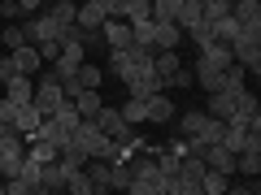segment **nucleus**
Masks as SVG:
<instances>
[{
  "instance_id": "obj_11",
  "label": "nucleus",
  "mask_w": 261,
  "mask_h": 195,
  "mask_svg": "<svg viewBox=\"0 0 261 195\" xmlns=\"http://www.w3.org/2000/svg\"><path fill=\"white\" fill-rule=\"evenodd\" d=\"M231 18L240 22V30L261 35V5L257 0H231Z\"/></svg>"
},
{
  "instance_id": "obj_24",
  "label": "nucleus",
  "mask_w": 261,
  "mask_h": 195,
  "mask_svg": "<svg viewBox=\"0 0 261 195\" xmlns=\"http://www.w3.org/2000/svg\"><path fill=\"white\" fill-rule=\"evenodd\" d=\"M183 35L192 39L196 48H205V44H214V22H209V18H200V22H192V26H187Z\"/></svg>"
},
{
  "instance_id": "obj_41",
  "label": "nucleus",
  "mask_w": 261,
  "mask_h": 195,
  "mask_svg": "<svg viewBox=\"0 0 261 195\" xmlns=\"http://www.w3.org/2000/svg\"><path fill=\"white\" fill-rule=\"evenodd\" d=\"M192 5H205V0H192Z\"/></svg>"
},
{
  "instance_id": "obj_3",
  "label": "nucleus",
  "mask_w": 261,
  "mask_h": 195,
  "mask_svg": "<svg viewBox=\"0 0 261 195\" xmlns=\"http://www.w3.org/2000/svg\"><path fill=\"white\" fill-rule=\"evenodd\" d=\"M61 100H65V91H61V78L48 70L44 78H35V95H31V104H35L44 117H53L57 109H61Z\"/></svg>"
},
{
  "instance_id": "obj_18",
  "label": "nucleus",
  "mask_w": 261,
  "mask_h": 195,
  "mask_svg": "<svg viewBox=\"0 0 261 195\" xmlns=\"http://www.w3.org/2000/svg\"><path fill=\"white\" fill-rule=\"evenodd\" d=\"M235 174H244V178L261 174V143H248V148L235 152Z\"/></svg>"
},
{
  "instance_id": "obj_42",
  "label": "nucleus",
  "mask_w": 261,
  "mask_h": 195,
  "mask_svg": "<svg viewBox=\"0 0 261 195\" xmlns=\"http://www.w3.org/2000/svg\"><path fill=\"white\" fill-rule=\"evenodd\" d=\"M0 100H5V91H0Z\"/></svg>"
},
{
  "instance_id": "obj_21",
  "label": "nucleus",
  "mask_w": 261,
  "mask_h": 195,
  "mask_svg": "<svg viewBox=\"0 0 261 195\" xmlns=\"http://www.w3.org/2000/svg\"><path fill=\"white\" fill-rule=\"evenodd\" d=\"M235 95H240V91H209V104H205V113H209V117H231V113H235Z\"/></svg>"
},
{
  "instance_id": "obj_14",
  "label": "nucleus",
  "mask_w": 261,
  "mask_h": 195,
  "mask_svg": "<svg viewBox=\"0 0 261 195\" xmlns=\"http://www.w3.org/2000/svg\"><path fill=\"white\" fill-rule=\"evenodd\" d=\"M100 35H105V48H126V44H135V39H130V22H122V18H105V22H100Z\"/></svg>"
},
{
  "instance_id": "obj_9",
  "label": "nucleus",
  "mask_w": 261,
  "mask_h": 195,
  "mask_svg": "<svg viewBox=\"0 0 261 195\" xmlns=\"http://www.w3.org/2000/svg\"><path fill=\"white\" fill-rule=\"evenodd\" d=\"M152 70H157L161 87H178V70H183L178 48H157V52H152Z\"/></svg>"
},
{
  "instance_id": "obj_7",
  "label": "nucleus",
  "mask_w": 261,
  "mask_h": 195,
  "mask_svg": "<svg viewBox=\"0 0 261 195\" xmlns=\"http://www.w3.org/2000/svg\"><path fill=\"white\" fill-rule=\"evenodd\" d=\"M5 61H9L13 74H31V78L44 70V56H39V48H35V44H18L13 52H5Z\"/></svg>"
},
{
  "instance_id": "obj_34",
  "label": "nucleus",
  "mask_w": 261,
  "mask_h": 195,
  "mask_svg": "<svg viewBox=\"0 0 261 195\" xmlns=\"http://www.w3.org/2000/svg\"><path fill=\"white\" fill-rule=\"evenodd\" d=\"M65 191H70V195H92V182H87V174H83V169L65 174Z\"/></svg>"
},
{
  "instance_id": "obj_31",
  "label": "nucleus",
  "mask_w": 261,
  "mask_h": 195,
  "mask_svg": "<svg viewBox=\"0 0 261 195\" xmlns=\"http://www.w3.org/2000/svg\"><path fill=\"white\" fill-rule=\"evenodd\" d=\"M205 121H209V113H205V109H192V113H183L178 130H183V135H200V130H205Z\"/></svg>"
},
{
  "instance_id": "obj_8",
  "label": "nucleus",
  "mask_w": 261,
  "mask_h": 195,
  "mask_svg": "<svg viewBox=\"0 0 261 195\" xmlns=\"http://www.w3.org/2000/svg\"><path fill=\"white\" fill-rule=\"evenodd\" d=\"M96 126H100L105 135L113 139V143H126L130 135H135V126H130V121L122 117L118 109H109V104H100V113H96Z\"/></svg>"
},
{
  "instance_id": "obj_35",
  "label": "nucleus",
  "mask_w": 261,
  "mask_h": 195,
  "mask_svg": "<svg viewBox=\"0 0 261 195\" xmlns=\"http://www.w3.org/2000/svg\"><path fill=\"white\" fill-rule=\"evenodd\" d=\"M39 48V56L44 61H57V52H61V39H44V44H35Z\"/></svg>"
},
{
  "instance_id": "obj_17",
  "label": "nucleus",
  "mask_w": 261,
  "mask_h": 195,
  "mask_svg": "<svg viewBox=\"0 0 261 195\" xmlns=\"http://www.w3.org/2000/svg\"><path fill=\"white\" fill-rule=\"evenodd\" d=\"M70 100H74V109H79V117H83V121H96V113H100V104H105L100 91H92V87H79Z\"/></svg>"
},
{
  "instance_id": "obj_16",
  "label": "nucleus",
  "mask_w": 261,
  "mask_h": 195,
  "mask_svg": "<svg viewBox=\"0 0 261 195\" xmlns=\"http://www.w3.org/2000/svg\"><path fill=\"white\" fill-rule=\"evenodd\" d=\"M205 165L231 178V174H235V152L226 148V143H209V152H205Z\"/></svg>"
},
{
  "instance_id": "obj_5",
  "label": "nucleus",
  "mask_w": 261,
  "mask_h": 195,
  "mask_svg": "<svg viewBox=\"0 0 261 195\" xmlns=\"http://www.w3.org/2000/svg\"><path fill=\"white\" fill-rule=\"evenodd\" d=\"M22 156H27V143H22L18 130H9V135L0 139V178H13V174H18Z\"/></svg>"
},
{
  "instance_id": "obj_26",
  "label": "nucleus",
  "mask_w": 261,
  "mask_h": 195,
  "mask_svg": "<svg viewBox=\"0 0 261 195\" xmlns=\"http://www.w3.org/2000/svg\"><path fill=\"white\" fill-rule=\"evenodd\" d=\"M74 9H79V5H74V0H53V5H48V18H53L57 22V26H65V22H74Z\"/></svg>"
},
{
  "instance_id": "obj_25",
  "label": "nucleus",
  "mask_w": 261,
  "mask_h": 195,
  "mask_svg": "<svg viewBox=\"0 0 261 195\" xmlns=\"http://www.w3.org/2000/svg\"><path fill=\"white\" fill-rule=\"evenodd\" d=\"M53 117H57V126H61V130H70V135H74V130H79V121H83V117H79V109H74V100H61V109H57Z\"/></svg>"
},
{
  "instance_id": "obj_12",
  "label": "nucleus",
  "mask_w": 261,
  "mask_h": 195,
  "mask_svg": "<svg viewBox=\"0 0 261 195\" xmlns=\"http://www.w3.org/2000/svg\"><path fill=\"white\" fill-rule=\"evenodd\" d=\"M39 121H44V113H39V109H35L31 100L13 109V130H18L22 139H31V135H35V130H39Z\"/></svg>"
},
{
  "instance_id": "obj_38",
  "label": "nucleus",
  "mask_w": 261,
  "mask_h": 195,
  "mask_svg": "<svg viewBox=\"0 0 261 195\" xmlns=\"http://www.w3.org/2000/svg\"><path fill=\"white\" fill-rule=\"evenodd\" d=\"M87 5H109V0H87Z\"/></svg>"
},
{
  "instance_id": "obj_23",
  "label": "nucleus",
  "mask_w": 261,
  "mask_h": 195,
  "mask_svg": "<svg viewBox=\"0 0 261 195\" xmlns=\"http://www.w3.org/2000/svg\"><path fill=\"white\" fill-rule=\"evenodd\" d=\"M35 135H39V139H48L53 148L70 143V130H61V126H57V117H44V121H39V130H35Z\"/></svg>"
},
{
  "instance_id": "obj_29",
  "label": "nucleus",
  "mask_w": 261,
  "mask_h": 195,
  "mask_svg": "<svg viewBox=\"0 0 261 195\" xmlns=\"http://www.w3.org/2000/svg\"><path fill=\"white\" fill-rule=\"evenodd\" d=\"M205 13H200V5H192V0H178V13H174V26H192V22H200Z\"/></svg>"
},
{
  "instance_id": "obj_19",
  "label": "nucleus",
  "mask_w": 261,
  "mask_h": 195,
  "mask_svg": "<svg viewBox=\"0 0 261 195\" xmlns=\"http://www.w3.org/2000/svg\"><path fill=\"white\" fill-rule=\"evenodd\" d=\"M183 44V26H174V22H152V52L157 48H178Z\"/></svg>"
},
{
  "instance_id": "obj_43",
  "label": "nucleus",
  "mask_w": 261,
  "mask_h": 195,
  "mask_svg": "<svg viewBox=\"0 0 261 195\" xmlns=\"http://www.w3.org/2000/svg\"><path fill=\"white\" fill-rule=\"evenodd\" d=\"M0 5H5V0H0Z\"/></svg>"
},
{
  "instance_id": "obj_30",
  "label": "nucleus",
  "mask_w": 261,
  "mask_h": 195,
  "mask_svg": "<svg viewBox=\"0 0 261 195\" xmlns=\"http://www.w3.org/2000/svg\"><path fill=\"white\" fill-rule=\"evenodd\" d=\"M122 117L130 121V126H140V121H148V109H144V100H135V95H126V104H122Z\"/></svg>"
},
{
  "instance_id": "obj_22",
  "label": "nucleus",
  "mask_w": 261,
  "mask_h": 195,
  "mask_svg": "<svg viewBox=\"0 0 261 195\" xmlns=\"http://www.w3.org/2000/svg\"><path fill=\"white\" fill-rule=\"evenodd\" d=\"M74 22H79L83 30H100V22H105V5H87V0H83V5L74 9Z\"/></svg>"
},
{
  "instance_id": "obj_15",
  "label": "nucleus",
  "mask_w": 261,
  "mask_h": 195,
  "mask_svg": "<svg viewBox=\"0 0 261 195\" xmlns=\"http://www.w3.org/2000/svg\"><path fill=\"white\" fill-rule=\"evenodd\" d=\"M109 165H113V160H100V156H92V160L83 165L87 182H92V195H105V191H113V186H109Z\"/></svg>"
},
{
  "instance_id": "obj_27",
  "label": "nucleus",
  "mask_w": 261,
  "mask_h": 195,
  "mask_svg": "<svg viewBox=\"0 0 261 195\" xmlns=\"http://www.w3.org/2000/svg\"><path fill=\"white\" fill-rule=\"evenodd\" d=\"M74 78H79V87H92V91H100V83H105V70H100V65H87V61H83Z\"/></svg>"
},
{
  "instance_id": "obj_37",
  "label": "nucleus",
  "mask_w": 261,
  "mask_h": 195,
  "mask_svg": "<svg viewBox=\"0 0 261 195\" xmlns=\"http://www.w3.org/2000/svg\"><path fill=\"white\" fill-rule=\"evenodd\" d=\"M9 130H13V126H9V121H0V139H5V135H9Z\"/></svg>"
},
{
  "instance_id": "obj_36",
  "label": "nucleus",
  "mask_w": 261,
  "mask_h": 195,
  "mask_svg": "<svg viewBox=\"0 0 261 195\" xmlns=\"http://www.w3.org/2000/svg\"><path fill=\"white\" fill-rule=\"evenodd\" d=\"M18 9H22V18H31V13L44 9V0H18Z\"/></svg>"
},
{
  "instance_id": "obj_40",
  "label": "nucleus",
  "mask_w": 261,
  "mask_h": 195,
  "mask_svg": "<svg viewBox=\"0 0 261 195\" xmlns=\"http://www.w3.org/2000/svg\"><path fill=\"white\" fill-rule=\"evenodd\" d=\"M0 195H9V191H5V182H0Z\"/></svg>"
},
{
  "instance_id": "obj_32",
  "label": "nucleus",
  "mask_w": 261,
  "mask_h": 195,
  "mask_svg": "<svg viewBox=\"0 0 261 195\" xmlns=\"http://www.w3.org/2000/svg\"><path fill=\"white\" fill-rule=\"evenodd\" d=\"M18 44H27L22 26H18V22H5V30H0V48H5V52H13Z\"/></svg>"
},
{
  "instance_id": "obj_4",
  "label": "nucleus",
  "mask_w": 261,
  "mask_h": 195,
  "mask_svg": "<svg viewBox=\"0 0 261 195\" xmlns=\"http://www.w3.org/2000/svg\"><path fill=\"white\" fill-rule=\"evenodd\" d=\"M231 61L244 65V70L257 78V74H261V35H248V30H244V35L231 44Z\"/></svg>"
},
{
  "instance_id": "obj_6",
  "label": "nucleus",
  "mask_w": 261,
  "mask_h": 195,
  "mask_svg": "<svg viewBox=\"0 0 261 195\" xmlns=\"http://www.w3.org/2000/svg\"><path fill=\"white\" fill-rule=\"evenodd\" d=\"M122 83H126V95H135V100H148L152 91H166L152 65H140V70H130V74L122 78Z\"/></svg>"
},
{
  "instance_id": "obj_13",
  "label": "nucleus",
  "mask_w": 261,
  "mask_h": 195,
  "mask_svg": "<svg viewBox=\"0 0 261 195\" xmlns=\"http://www.w3.org/2000/svg\"><path fill=\"white\" fill-rule=\"evenodd\" d=\"M144 109H148V121H152V126H166V121H174V104H170V95L166 91H152L148 95V100H144Z\"/></svg>"
},
{
  "instance_id": "obj_39",
  "label": "nucleus",
  "mask_w": 261,
  "mask_h": 195,
  "mask_svg": "<svg viewBox=\"0 0 261 195\" xmlns=\"http://www.w3.org/2000/svg\"><path fill=\"white\" fill-rule=\"evenodd\" d=\"M0 65H5V48H0Z\"/></svg>"
},
{
  "instance_id": "obj_33",
  "label": "nucleus",
  "mask_w": 261,
  "mask_h": 195,
  "mask_svg": "<svg viewBox=\"0 0 261 195\" xmlns=\"http://www.w3.org/2000/svg\"><path fill=\"white\" fill-rule=\"evenodd\" d=\"M200 139H205V143H222V139H226V121H222V117H209L205 130H200Z\"/></svg>"
},
{
  "instance_id": "obj_20",
  "label": "nucleus",
  "mask_w": 261,
  "mask_h": 195,
  "mask_svg": "<svg viewBox=\"0 0 261 195\" xmlns=\"http://www.w3.org/2000/svg\"><path fill=\"white\" fill-rule=\"evenodd\" d=\"M192 78L200 87H205V91H218V87H222V70H218V65H209L205 56H196V65H192Z\"/></svg>"
},
{
  "instance_id": "obj_2",
  "label": "nucleus",
  "mask_w": 261,
  "mask_h": 195,
  "mask_svg": "<svg viewBox=\"0 0 261 195\" xmlns=\"http://www.w3.org/2000/svg\"><path fill=\"white\" fill-rule=\"evenodd\" d=\"M70 139H74V143H83V152H87V156H100V160H118V143H113L109 135H105L100 126H96V121H79V130L70 135Z\"/></svg>"
},
{
  "instance_id": "obj_10",
  "label": "nucleus",
  "mask_w": 261,
  "mask_h": 195,
  "mask_svg": "<svg viewBox=\"0 0 261 195\" xmlns=\"http://www.w3.org/2000/svg\"><path fill=\"white\" fill-rule=\"evenodd\" d=\"M0 91H5V100L27 104L31 95H35V78L31 74H0Z\"/></svg>"
},
{
  "instance_id": "obj_1",
  "label": "nucleus",
  "mask_w": 261,
  "mask_h": 195,
  "mask_svg": "<svg viewBox=\"0 0 261 195\" xmlns=\"http://www.w3.org/2000/svg\"><path fill=\"white\" fill-rule=\"evenodd\" d=\"M126 169H130L126 191H135V195H161L166 191V174L157 169V156H152V152H130Z\"/></svg>"
},
{
  "instance_id": "obj_28",
  "label": "nucleus",
  "mask_w": 261,
  "mask_h": 195,
  "mask_svg": "<svg viewBox=\"0 0 261 195\" xmlns=\"http://www.w3.org/2000/svg\"><path fill=\"white\" fill-rule=\"evenodd\" d=\"M200 191H205V195H222V191H231V182H226V174H218V169H205Z\"/></svg>"
}]
</instances>
